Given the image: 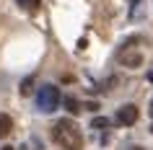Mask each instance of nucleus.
Wrapping results in <instances>:
<instances>
[{"instance_id":"1","label":"nucleus","mask_w":153,"mask_h":150,"mask_svg":"<svg viewBox=\"0 0 153 150\" xmlns=\"http://www.w3.org/2000/svg\"><path fill=\"white\" fill-rule=\"evenodd\" d=\"M52 140H55L60 148H65V150H83V134H81V129H78V124L70 122V119H60L55 124Z\"/></svg>"},{"instance_id":"2","label":"nucleus","mask_w":153,"mask_h":150,"mask_svg":"<svg viewBox=\"0 0 153 150\" xmlns=\"http://www.w3.org/2000/svg\"><path fill=\"white\" fill-rule=\"evenodd\" d=\"M60 106V88L57 86H42L36 91V109L49 114V111H55Z\"/></svg>"},{"instance_id":"3","label":"nucleus","mask_w":153,"mask_h":150,"mask_svg":"<svg viewBox=\"0 0 153 150\" xmlns=\"http://www.w3.org/2000/svg\"><path fill=\"white\" fill-rule=\"evenodd\" d=\"M137 117H140V111H137L135 103H125V106H120L117 109V117H114V122L122 127H132L137 122Z\"/></svg>"},{"instance_id":"4","label":"nucleus","mask_w":153,"mask_h":150,"mask_svg":"<svg viewBox=\"0 0 153 150\" xmlns=\"http://www.w3.org/2000/svg\"><path fill=\"white\" fill-rule=\"evenodd\" d=\"M120 62L125 67H140L143 65V55L140 52H120Z\"/></svg>"},{"instance_id":"5","label":"nucleus","mask_w":153,"mask_h":150,"mask_svg":"<svg viewBox=\"0 0 153 150\" xmlns=\"http://www.w3.org/2000/svg\"><path fill=\"white\" fill-rule=\"evenodd\" d=\"M10 129H13V119H10L8 114H0V140H3V137H8Z\"/></svg>"},{"instance_id":"6","label":"nucleus","mask_w":153,"mask_h":150,"mask_svg":"<svg viewBox=\"0 0 153 150\" xmlns=\"http://www.w3.org/2000/svg\"><path fill=\"white\" fill-rule=\"evenodd\" d=\"M106 127H112V119H106V117L91 119V129H106Z\"/></svg>"},{"instance_id":"7","label":"nucleus","mask_w":153,"mask_h":150,"mask_svg":"<svg viewBox=\"0 0 153 150\" xmlns=\"http://www.w3.org/2000/svg\"><path fill=\"white\" fill-rule=\"evenodd\" d=\"M65 109H68V111L73 114V117H75V114L81 111V103H78V98H73V96H68V98H65Z\"/></svg>"},{"instance_id":"8","label":"nucleus","mask_w":153,"mask_h":150,"mask_svg":"<svg viewBox=\"0 0 153 150\" xmlns=\"http://www.w3.org/2000/svg\"><path fill=\"white\" fill-rule=\"evenodd\" d=\"M16 3L24 10H36V8H39V0H16Z\"/></svg>"},{"instance_id":"9","label":"nucleus","mask_w":153,"mask_h":150,"mask_svg":"<svg viewBox=\"0 0 153 150\" xmlns=\"http://www.w3.org/2000/svg\"><path fill=\"white\" fill-rule=\"evenodd\" d=\"M31 91H34V78H26L24 83H21V93H24V96H29Z\"/></svg>"},{"instance_id":"10","label":"nucleus","mask_w":153,"mask_h":150,"mask_svg":"<svg viewBox=\"0 0 153 150\" xmlns=\"http://www.w3.org/2000/svg\"><path fill=\"white\" fill-rule=\"evenodd\" d=\"M83 109H91V111H96V109H99V103H96V101H91V103H86Z\"/></svg>"},{"instance_id":"11","label":"nucleus","mask_w":153,"mask_h":150,"mask_svg":"<svg viewBox=\"0 0 153 150\" xmlns=\"http://www.w3.org/2000/svg\"><path fill=\"white\" fill-rule=\"evenodd\" d=\"M148 114H151V117H153V101H151V106H148Z\"/></svg>"},{"instance_id":"12","label":"nucleus","mask_w":153,"mask_h":150,"mask_svg":"<svg viewBox=\"0 0 153 150\" xmlns=\"http://www.w3.org/2000/svg\"><path fill=\"white\" fill-rule=\"evenodd\" d=\"M0 150H13V148H10V145H5V148H0Z\"/></svg>"},{"instance_id":"13","label":"nucleus","mask_w":153,"mask_h":150,"mask_svg":"<svg viewBox=\"0 0 153 150\" xmlns=\"http://www.w3.org/2000/svg\"><path fill=\"white\" fill-rule=\"evenodd\" d=\"M130 150H143V148H130Z\"/></svg>"},{"instance_id":"14","label":"nucleus","mask_w":153,"mask_h":150,"mask_svg":"<svg viewBox=\"0 0 153 150\" xmlns=\"http://www.w3.org/2000/svg\"><path fill=\"white\" fill-rule=\"evenodd\" d=\"M151 132H153V124H151Z\"/></svg>"}]
</instances>
